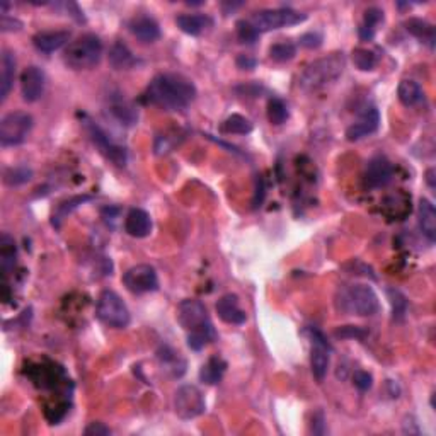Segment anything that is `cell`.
Wrapping results in <instances>:
<instances>
[{
	"mask_svg": "<svg viewBox=\"0 0 436 436\" xmlns=\"http://www.w3.org/2000/svg\"><path fill=\"white\" fill-rule=\"evenodd\" d=\"M146 101L167 111H181L195 101L196 87L186 77L160 73L146 87Z\"/></svg>",
	"mask_w": 436,
	"mask_h": 436,
	"instance_id": "obj_1",
	"label": "cell"
},
{
	"mask_svg": "<svg viewBox=\"0 0 436 436\" xmlns=\"http://www.w3.org/2000/svg\"><path fill=\"white\" fill-rule=\"evenodd\" d=\"M177 320L188 333V346L191 349H203L208 343L217 338L206 307L200 300H183L177 307Z\"/></svg>",
	"mask_w": 436,
	"mask_h": 436,
	"instance_id": "obj_2",
	"label": "cell"
},
{
	"mask_svg": "<svg viewBox=\"0 0 436 436\" xmlns=\"http://www.w3.org/2000/svg\"><path fill=\"white\" fill-rule=\"evenodd\" d=\"M346 68V57L343 53H331L308 63L299 77V87L303 92H315L331 86L343 75Z\"/></svg>",
	"mask_w": 436,
	"mask_h": 436,
	"instance_id": "obj_3",
	"label": "cell"
},
{
	"mask_svg": "<svg viewBox=\"0 0 436 436\" xmlns=\"http://www.w3.org/2000/svg\"><path fill=\"white\" fill-rule=\"evenodd\" d=\"M336 308L343 314L370 317L380 310L377 293L372 287L361 283L345 285L336 293Z\"/></svg>",
	"mask_w": 436,
	"mask_h": 436,
	"instance_id": "obj_4",
	"label": "cell"
},
{
	"mask_svg": "<svg viewBox=\"0 0 436 436\" xmlns=\"http://www.w3.org/2000/svg\"><path fill=\"white\" fill-rule=\"evenodd\" d=\"M103 41L96 34L77 38L65 50V63L73 70H89L101 61Z\"/></svg>",
	"mask_w": 436,
	"mask_h": 436,
	"instance_id": "obj_5",
	"label": "cell"
},
{
	"mask_svg": "<svg viewBox=\"0 0 436 436\" xmlns=\"http://www.w3.org/2000/svg\"><path fill=\"white\" fill-rule=\"evenodd\" d=\"M96 315L106 326L114 329H123L130 324V310L126 303L123 302L118 293L111 290H104L98 299Z\"/></svg>",
	"mask_w": 436,
	"mask_h": 436,
	"instance_id": "obj_6",
	"label": "cell"
},
{
	"mask_svg": "<svg viewBox=\"0 0 436 436\" xmlns=\"http://www.w3.org/2000/svg\"><path fill=\"white\" fill-rule=\"evenodd\" d=\"M33 116L26 111H14L0 121V145L15 146L24 144L33 130Z\"/></svg>",
	"mask_w": 436,
	"mask_h": 436,
	"instance_id": "obj_7",
	"label": "cell"
},
{
	"mask_svg": "<svg viewBox=\"0 0 436 436\" xmlns=\"http://www.w3.org/2000/svg\"><path fill=\"white\" fill-rule=\"evenodd\" d=\"M307 19L306 14L299 10L288 9V7H280V9H266L260 10L249 19L250 24L254 26L260 33L273 29L288 28V26H296Z\"/></svg>",
	"mask_w": 436,
	"mask_h": 436,
	"instance_id": "obj_8",
	"label": "cell"
},
{
	"mask_svg": "<svg viewBox=\"0 0 436 436\" xmlns=\"http://www.w3.org/2000/svg\"><path fill=\"white\" fill-rule=\"evenodd\" d=\"M206 409L202 391L195 385H183L176 391L174 411L181 419H195Z\"/></svg>",
	"mask_w": 436,
	"mask_h": 436,
	"instance_id": "obj_9",
	"label": "cell"
},
{
	"mask_svg": "<svg viewBox=\"0 0 436 436\" xmlns=\"http://www.w3.org/2000/svg\"><path fill=\"white\" fill-rule=\"evenodd\" d=\"M123 283L131 293H150L159 288V278L150 264H137L123 275Z\"/></svg>",
	"mask_w": 436,
	"mask_h": 436,
	"instance_id": "obj_10",
	"label": "cell"
},
{
	"mask_svg": "<svg viewBox=\"0 0 436 436\" xmlns=\"http://www.w3.org/2000/svg\"><path fill=\"white\" fill-rule=\"evenodd\" d=\"M310 339H312V349H310V366L312 373L317 378L319 382H322L327 375V370L331 365V345L327 343V339L324 338V334L317 329H310Z\"/></svg>",
	"mask_w": 436,
	"mask_h": 436,
	"instance_id": "obj_11",
	"label": "cell"
},
{
	"mask_svg": "<svg viewBox=\"0 0 436 436\" xmlns=\"http://www.w3.org/2000/svg\"><path fill=\"white\" fill-rule=\"evenodd\" d=\"M86 126L91 133L92 142L99 146V150L107 157L111 162H114L116 165H125L126 164V150L125 146L116 145L114 142H111V138L107 137V133L104 131L101 126L96 125L94 121L87 119Z\"/></svg>",
	"mask_w": 436,
	"mask_h": 436,
	"instance_id": "obj_12",
	"label": "cell"
},
{
	"mask_svg": "<svg viewBox=\"0 0 436 436\" xmlns=\"http://www.w3.org/2000/svg\"><path fill=\"white\" fill-rule=\"evenodd\" d=\"M46 75L36 65L26 67L21 73V92L26 103H36L43 96Z\"/></svg>",
	"mask_w": 436,
	"mask_h": 436,
	"instance_id": "obj_13",
	"label": "cell"
},
{
	"mask_svg": "<svg viewBox=\"0 0 436 436\" xmlns=\"http://www.w3.org/2000/svg\"><path fill=\"white\" fill-rule=\"evenodd\" d=\"M380 125V113L375 106H366L360 113L356 121L346 130V138L349 142H358L361 138L368 137V135L375 133Z\"/></svg>",
	"mask_w": 436,
	"mask_h": 436,
	"instance_id": "obj_14",
	"label": "cell"
},
{
	"mask_svg": "<svg viewBox=\"0 0 436 436\" xmlns=\"http://www.w3.org/2000/svg\"><path fill=\"white\" fill-rule=\"evenodd\" d=\"M393 176V167L385 157L377 156L373 157L372 160L366 164L365 169V186L370 189H377V188H384L387 186L392 181Z\"/></svg>",
	"mask_w": 436,
	"mask_h": 436,
	"instance_id": "obj_15",
	"label": "cell"
},
{
	"mask_svg": "<svg viewBox=\"0 0 436 436\" xmlns=\"http://www.w3.org/2000/svg\"><path fill=\"white\" fill-rule=\"evenodd\" d=\"M217 314L218 317L227 324L232 326H241L248 320V315L239 306V296L234 293H227L217 302Z\"/></svg>",
	"mask_w": 436,
	"mask_h": 436,
	"instance_id": "obj_16",
	"label": "cell"
},
{
	"mask_svg": "<svg viewBox=\"0 0 436 436\" xmlns=\"http://www.w3.org/2000/svg\"><path fill=\"white\" fill-rule=\"evenodd\" d=\"M126 234L135 239H144L152 232V218L142 208H131L125 218Z\"/></svg>",
	"mask_w": 436,
	"mask_h": 436,
	"instance_id": "obj_17",
	"label": "cell"
},
{
	"mask_svg": "<svg viewBox=\"0 0 436 436\" xmlns=\"http://www.w3.org/2000/svg\"><path fill=\"white\" fill-rule=\"evenodd\" d=\"M130 31L142 43H153L160 38V28L156 19L149 15H138L130 22Z\"/></svg>",
	"mask_w": 436,
	"mask_h": 436,
	"instance_id": "obj_18",
	"label": "cell"
},
{
	"mask_svg": "<svg viewBox=\"0 0 436 436\" xmlns=\"http://www.w3.org/2000/svg\"><path fill=\"white\" fill-rule=\"evenodd\" d=\"M70 40V31H43L33 36V43L40 52L53 53Z\"/></svg>",
	"mask_w": 436,
	"mask_h": 436,
	"instance_id": "obj_19",
	"label": "cell"
},
{
	"mask_svg": "<svg viewBox=\"0 0 436 436\" xmlns=\"http://www.w3.org/2000/svg\"><path fill=\"white\" fill-rule=\"evenodd\" d=\"M110 63L114 70H131L140 63V60L123 41H116L110 50Z\"/></svg>",
	"mask_w": 436,
	"mask_h": 436,
	"instance_id": "obj_20",
	"label": "cell"
},
{
	"mask_svg": "<svg viewBox=\"0 0 436 436\" xmlns=\"http://www.w3.org/2000/svg\"><path fill=\"white\" fill-rule=\"evenodd\" d=\"M0 101H6L9 96L10 89H13L14 77H15V57L9 50L2 52V60H0Z\"/></svg>",
	"mask_w": 436,
	"mask_h": 436,
	"instance_id": "obj_21",
	"label": "cell"
},
{
	"mask_svg": "<svg viewBox=\"0 0 436 436\" xmlns=\"http://www.w3.org/2000/svg\"><path fill=\"white\" fill-rule=\"evenodd\" d=\"M418 222L419 229L424 237L430 242H435L436 239V210L435 204L430 200H421L418 206Z\"/></svg>",
	"mask_w": 436,
	"mask_h": 436,
	"instance_id": "obj_22",
	"label": "cell"
},
{
	"mask_svg": "<svg viewBox=\"0 0 436 436\" xmlns=\"http://www.w3.org/2000/svg\"><path fill=\"white\" fill-rule=\"evenodd\" d=\"M176 24L183 33L191 34V36H198L203 31L210 28L213 24V21L204 14H183L177 15Z\"/></svg>",
	"mask_w": 436,
	"mask_h": 436,
	"instance_id": "obj_23",
	"label": "cell"
},
{
	"mask_svg": "<svg viewBox=\"0 0 436 436\" xmlns=\"http://www.w3.org/2000/svg\"><path fill=\"white\" fill-rule=\"evenodd\" d=\"M157 360L160 361V366H164V370L171 377L179 378L184 372H186V361L179 356V353H176V351L169 348V346H162V348L157 351Z\"/></svg>",
	"mask_w": 436,
	"mask_h": 436,
	"instance_id": "obj_24",
	"label": "cell"
},
{
	"mask_svg": "<svg viewBox=\"0 0 436 436\" xmlns=\"http://www.w3.org/2000/svg\"><path fill=\"white\" fill-rule=\"evenodd\" d=\"M404 26H406L407 33H411L412 36L418 38V40L423 41L424 45L430 46L431 50L435 48L436 31H435V26L431 24V22L424 21V19H419V17H411V19H407L406 22H404Z\"/></svg>",
	"mask_w": 436,
	"mask_h": 436,
	"instance_id": "obj_25",
	"label": "cell"
},
{
	"mask_svg": "<svg viewBox=\"0 0 436 436\" xmlns=\"http://www.w3.org/2000/svg\"><path fill=\"white\" fill-rule=\"evenodd\" d=\"M110 113L125 126H133L138 121V111L125 98H111Z\"/></svg>",
	"mask_w": 436,
	"mask_h": 436,
	"instance_id": "obj_26",
	"label": "cell"
},
{
	"mask_svg": "<svg viewBox=\"0 0 436 436\" xmlns=\"http://www.w3.org/2000/svg\"><path fill=\"white\" fill-rule=\"evenodd\" d=\"M397 94H399V101L404 104L406 107L418 106L423 101V89L416 80L412 79H404L400 80L399 89H397Z\"/></svg>",
	"mask_w": 436,
	"mask_h": 436,
	"instance_id": "obj_27",
	"label": "cell"
},
{
	"mask_svg": "<svg viewBox=\"0 0 436 436\" xmlns=\"http://www.w3.org/2000/svg\"><path fill=\"white\" fill-rule=\"evenodd\" d=\"M225 370L227 363L222 358H210V360L202 366V370H200V380L208 385L218 384V382L222 380Z\"/></svg>",
	"mask_w": 436,
	"mask_h": 436,
	"instance_id": "obj_28",
	"label": "cell"
},
{
	"mask_svg": "<svg viewBox=\"0 0 436 436\" xmlns=\"http://www.w3.org/2000/svg\"><path fill=\"white\" fill-rule=\"evenodd\" d=\"M15 254L17 250H15L14 239L9 234H2L0 237V264H2L3 276H7L14 269Z\"/></svg>",
	"mask_w": 436,
	"mask_h": 436,
	"instance_id": "obj_29",
	"label": "cell"
},
{
	"mask_svg": "<svg viewBox=\"0 0 436 436\" xmlns=\"http://www.w3.org/2000/svg\"><path fill=\"white\" fill-rule=\"evenodd\" d=\"M384 22V13H382L378 7H370L365 13L363 17V24L360 26L358 33H360V38L363 41H372L373 36H375L377 26Z\"/></svg>",
	"mask_w": 436,
	"mask_h": 436,
	"instance_id": "obj_30",
	"label": "cell"
},
{
	"mask_svg": "<svg viewBox=\"0 0 436 436\" xmlns=\"http://www.w3.org/2000/svg\"><path fill=\"white\" fill-rule=\"evenodd\" d=\"M220 131L225 135H248L253 131V123L242 114H232L220 125Z\"/></svg>",
	"mask_w": 436,
	"mask_h": 436,
	"instance_id": "obj_31",
	"label": "cell"
},
{
	"mask_svg": "<svg viewBox=\"0 0 436 436\" xmlns=\"http://www.w3.org/2000/svg\"><path fill=\"white\" fill-rule=\"evenodd\" d=\"M91 200H92V196L82 195V196H73V198L67 200V202L60 203V204H59V208H57L55 215H53V220H52L53 225H55L57 229H59L60 223H61V220L67 218L68 215H70L73 210H77V208L80 206V204H84L86 202H91Z\"/></svg>",
	"mask_w": 436,
	"mask_h": 436,
	"instance_id": "obj_32",
	"label": "cell"
},
{
	"mask_svg": "<svg viewBox=\"0 0 436 436\" xmlns=\"http://www.w3.org/2000/svg\"><path fill=\"white\" fill-rule=\"evenodd\" d=\"M351 59H353V63L356 65V68L363 72L373 70L378 63V57L375 55V52L368 48H354L353 53H351Z\"/></svg>",
	"mask_w": 436,
	"mask_h": 436,
	"instance_id": "obj_33",
	"label": "cell"
},
{
	"mask_svg": "<svg viewBox=\"0 0 436 436\" xmlns=\"http://www.w3.org/2000/svg\"><path fill=\"white\" fill-rule=\"evenodd\" d=\"M288 116H290V111H288L287 104L278 98L269 99L268 119L273 123V125H283V123L288 119Z\"/></svg>",
	"mask_w": 436,
	"mask_h": 436,
	"instance_id": "obj_34",
	"label": "cell"
},
{
	"mask_svg": "<svg viewBox=\"0 0 436 436\" xmlns=\"http://www.w3.org/2000/svg\"><path fill=\"white\" fill-rule=\"evenodd\" d=\"M296 55V46L290 43V41H281V43L273 45L269 48V57L278 63H285V61H290L295 59Z\"/></svg>",
	"mask_w": 436,
	"mask_h": 436,
	"instance_id": "obj_35",
	"label": "cell"
},
{
	"mask_svg": "<svg viewBox=\"0 0 436 436\" xmlns=\"http://www.w3.org/2000/svg\"><path fill=\"white\" fill-rule=\"evenodd\" d=\"M31 177H33V171L24 167V165H21V167H10L3 174V183L9 184V186H21V184L31 181Z\"/></svg>",
	"mask_w": 436,
	"mask_h": 436,
	"instance_id": "obj_36",
	"label": "cell"
},
{
	"mask_svg": "<svg viewBox=\"0 0 436 436\" xmlns=\"http://www.w3.org/2000/svg\"><path fill=\"white\" fill-rule=\"evenodd\" d=\"M387 293H389V299H391V303H392L393 319L400 320V319L404 317V315H406V312H407V300H406V296H404L399 290H396V288H389Z\"/></svg>",
	"mask_w": 436,
	"mask_h": 436,
	"instance_id": "obj_37",
	"label": "cell"
},
{
	"mask_svg": "<svg viewBox=\"0 0 436 436\" xmlns=\"http://www.w3.org/2000/svg\"><path fill=\"white\" fill-rule=\"evenodd\" d=\"M260 31L254 28L249 21H239L237 22V38L241 40V43L253 45L254 41L260 38Z\"/></svg>",
	"mask_w": 436,
	"mask_h": 436,
	"instance_id": "obj_38",
	"label": "cell"
},
{
	"mask_svg": "<svg viewBox=\"0 0 436 436\" xmlns=\"http://www.w3.org/2000/svg\"><path fill=\"white\" fill-rule=\"evenodd\" d=\"M334 336L341 339H365L368 333L358 326H345L341 327V329H336Z\"/></svg>",
	"mask_w": 436,
	"mask_h": 436,
	"instance_id": "obj_39",
	"label": "cell"
},
{
	"mask_svg": "<svg viewBox=\"0 0 436 436\" xmlns=\"http://www.w3.org/2000/svg\"><path fill=\"white\" fill-rule=\"evenodd\" d=\"M353 382L361 392H366V391H370V389H372L373 377L370 375L368 372H365V370H356V372H354V375H353Z\"/></svg>",
	"mask_w": 436,
	"mask_h": 436,
	"instance_id": "obj_40",
	"label": "cell"
},
{
	"mask_svg": "<svg viewBox=\"0 0 436 436\" xmlns=\"http://www.w3.org/2000/svg\"><path fill=\"white\" fill-rule=\"evenodd\" d=\"M22 22L17 21V19L9 17V15L3 14L2 19H0V29L2 33H10V31H21Z\"/></svg>",
	"mask_w": 436,
	"mask_h": 436,
	"instance_id": "obj_41",
	"label": "cell"
},
{
	"mask_svg": "<svg viewBox=\"0 0 436 436\" xmlns=\"http://www.w3.org/2000/svg\"><path fill=\"white\" fill-rule=\"evenodd\" d=\"M264 196H266V184H264V179H262L261 176H257V177H256V189H254V200H253L254 208L261 206L262 202H264Z\"/></svg>",
	"mask_w": 436,
	"mask_h": 436,
	"instance_id": "obj_42",
	"label": "cell"
},
{
	"mask_svg": "<svg viewBox=\"0 0 436 436\" xmlns=\"http://www.w3.org/2000/svg\"><path fill=\"white\" fill-rule=\"evenodd\" d=\"M300 45L306 46V48H319L320 45H322V36H320L319 33H307L303 34L302 38H300Z\"/></svg>",
	"mask_w": 436,
	"mask_h": 436,
	"instance_id": "obj_43",
	"label": "cell"
},
{
	"mask_svg": "<svg viewBox=\"0 0 436 436\" xmlns=\"http://www.w3.org/2000/svg\"><path fill=\"white\" fill-rule=\"evenodd\" d=\"M86 436H107L111 435V430L104 423H91L84 431Z\"/></svg>",
	"mask_w": 436,
	"mask_h": 436,
	"instance_id": "obj_44",
	"label": "cell"
},
{
	"mask_svg": "<svg viewBox=\"0 0 436 436\" xmlns=\"http://www.w3.org/2000/svg\"><path fill=\"white\" fill-rule=\"evenodd\" d=\"M312 433L314 435H324L326 433V421H324L322 412H317L312 419Z\"/></svg>",
	"mask_w": 436,
	"mask_h": 436,
	"instance_id": "obj_45",
	"label": "cell"
},
{
	"mask_svg": "<svg viewBox=\"0 0 436 436\" xmlns=\"http://www.w3.org/2000/svg\"><path fill=\"white\" fill-rule=\"evenodd\" d=\"M256 59H253V57L249 55H239L237 57V67L242 68V70H253L254 67H256Z\"/></svg>",
	"mask_w": 436,
	"mask_h": 436,
	"instance_id": "obj_46",
	"label": "cell"
},
{
	"mask_svg": "<svg viewBox=\"0 0 436 436\" xmlns=\"http://www.w3.org/2000/svg\"><path fill=\"white\" fill-rule=\"evenodd\" d=\"M426 181L428 184H430V188L435 189V169H430V171L426 172Z\"/></svg>",
	"mask_w": 436,
	"mask_h": 436,
	"instance_id": "obj_47",
	"label": "cell"
}]
</instances>
